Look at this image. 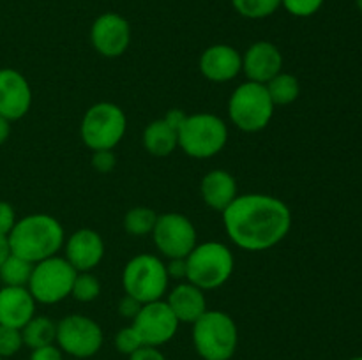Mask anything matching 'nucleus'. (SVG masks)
Wrapping results in <instances>:
<instances>
[{"label":"nucleus","instance_id":"12","mask_svg":"<svg viewBox=\"0 0 362 360\" xmlns=\"http://www.w3.org/2000/svg\"><path fill=\"white\" fill-rule=\"evenodd\" d=\"M131 325L138 332L144 346L159 348L175 337L180 323L166 300H156L144 304Z\"/></svg>","mask_w":362,"mask_h":360},{"label":"nucleus","instance_id":"36","mask_svg":"<svg viewBox=\"0 0 362 360\" xmlns=\"http://www.w3.org/2000/svg\"><path fill=\"white\" fill-rule=\"evenodd\" d=\"M129 360H166V356L156 346H141L133 355H129Z\"/></svg>","mask_w":362,"mask_h":360},{"label":"nucleus","instance_id":"39","mask_svg":"<svg viewBox=\"0 0 362 360\" xmlns=\"http://www.w3.org/2000/svg\"><path fill=\"white\" fill-rule=\"evenodd\" d=\"M11 254V247H9V240H7V236L0 235V267H2V263L6 261V258Z\"/></svg>","mask_w":362,"mask_h":360},{"label":"nucleus","instance_id":"22","mask_svg":"<svg viewBox=\"0 0 362 360\" xmlns=\"http://www.w3.org/2000/svg\"><path fill=\"white\" fill-rule=\"evenodd\" d=\"M21 335H23V344L30 349L55 344L57 323L48 316H34L21 328Z\"/></svg>","mask_w":362,"mask_h":360},{"label":"nucleus","instance_id":"4","mask_svg":"<svg viewBox=\"0 0 362 360\" xmlns=\"http://www.w3.org/2000/svg\"><path fill=\"white\" fill-rule=\"evenodd\" d=\"M187 277L186 281L200 289H216L225 284L233 274L235 260L225 244L204 242L197 244L186 256Z\"/></svg>","mask_w":362,"mask_h":360},{"label":"nucleus","instance_id":"10","mask_svg":"<svg viewBox=\"0 0 362 360\" xmlns=\"http://www.w3.org/2000/svg\"><path fill=\"white\" fill-rule=\"evenodd\" d=\"M103 341L105 335L98 321L83 314H69L57 323V346L76 360L94 356Z\"/></svg>","mask_w":362,"mask_h":360},{"label":"nucleus","instance_id":"34","mask_svg":"<svg viewBox=\"0 0 362 360\" xmlns=\"http://www.w3.org/2000/svg\"><path fill=\"white\" fill-rule=\"evenodd\" d=\"M30 360H64V353L59 346L48 344L32 349Z\"/></svg>","mask_w":362,"mask_h":360},{"label":"nucleus","instance_id":"23","mask_svg":"<svg viewBox=\"0 0 362 360\" xmlns=\"http://www.w3.org/2000/svg\"><path fill=\"white\" fill-rule=\"evenodd\" d=\"M267 87L269 95H271L274 106H286L292 104L293 101H297L300 94V85L293 74L288 73H279L272 78L271 81L265 83Z\"/></svg>","mask_w":362,"mask_h":360},{"label":"nucleus","instance_id":"43","mask_svg":"<svg viewBox=\"0 0 362 360\" xmlns=\"http://www.w3.org/2000/svg\"><path fill=\"white\" fill-rule=\"evenodd\" d=\"M73 360H76V359H73Z\"/></svg>","mask_w":362,"mask_h":360},{"label":"nucleus","instance_id":"7","mask_svg":"<svg viewBox=\"0 0 362 360\" xmlns=\"http://www.w3.org/2000/svg\"><path fill=\"white\" fill-rule=\"evenodd\" d=\"M127 129L126 113L113 102H98L85 112L80 134L83 143L94 150H113Z\"/></svg>","mask_w":362,"mask_h":360},{"label":"nucleus","instance_id":"6","mask_svg":"<svg viewBox=\"0 0 362 360\" xmlns=\"http://www.w3.org/2000/svg\"><path fill=\"white\" fill-rule=\"evenodd\" d=\"M274 108L265 85L244 81L230 95L228 116L244 133H258L269 126Z\"/></svg>","mask_w":362,"mask_h":360},{"label":"nucleus","instance_id":"18","mask_svg":"<svg viewBox=\"0 0 362 360\" xmlns=\"http://www.w3.org/2000/svg\"><path fill=\"white\" fill-rule=\"evenodd\" d=\"M35 300L27 286L0 288V325L23 328L35 316Z\"/></svg>","mask_w":362,"mask_h":360},{"label":"nucleus","instance_id":"8","mask_svg":"<svg viewBox=\"0 0 362 360\" xmlns=\"http://www.w3.org/2000/svg\"><path fill=\"white\" fill-rule=\"evenodd\" d=\"M166 263L154 254H138L131 258L122 272L124 292L140 304L161 300L168 288Z\"/></svg>","mask_w":362,"mask_h":360},{"label":"nucleus","instance_id":"30","mask_svg":"<svg viewBox=\"0 0 362 360\" xmlns=\"http://www.w3.org/2000/svg\"><path fill=\"white\" fill-rule=\"evenodd\" d=\"M281 6L286 13L296 18H310L320 11L324 0H281Z\"/></svg>","mask_w":362,"mask_h":360},{"label":"nucleus","instance_id":"42","mask_svg":"<svg viewBox=\"0 0 362 360\" xmlns=\"http://www.w3.org/2000/svg\"><path fill=\"white\" fill-rule=\"evenodd\" d=\"M0 360H4V359H2V356H0Z\"/></svg>","mask_w":362,"mask_h":360},{"label":"nucleus","instance_id":"15","mask_svg":"<svg viewBox=\"0 0 362 360\" xmlns=\"http://www.w3.org/2000/svg\"><path fill=\"white\" fill-rule=\"evenodd\" d=\"M283 69V55L274 42L257 41L243 55V71L247 81L265 85Z\"/></svg>","mask_w":362,"mask_h":360},{"label":"nucleus","instance_id":"19","mask_svg":"<svg viewBox=\"0 0 362 360\" xmlns=\"http://www.w3.org/2000/svg\"><path fill=\"white\" fill-rule=\"evenodd\" d=\"M200 193L205 205L216 212H225L232 201L239 196L237 182L232 173L225 169H212L202 179Z\"/></svg>","mask_w":362,"mask_h":360},{"label":"nucleus","instance_id":"17","mask_svg":"<svg viewBox=\"0 0 362 360\" xmlns=\"http://www.w3.org/2000/svg\"><path fill=\"white\" fill-rule=\"evenodd\" d=\"M243 71V55L233 46H209L200 56V73L212 83H226Z\"/></svg>","mask_w":362,"mask_h":360},{"label":"nucleus","instance_id":"28","mask_svg":"<svg viewBox=\"0 0 362 360\" xmlns=\"http://www.w3.org/2000/svg\"><path fill=\"white\" fill-rule=\"evenodd\" d=\"M23 346V335L20 328L0 325V356L2 359L16 355Z\"/></svg>","mask_w":362,"mask_h":360},{"label":"nucleus","instance_id":"27","mask_svg":"<svg viewBox=\"0 0 362 360\" xmlns=\"http://www.w3.org/2000/svg\"><path fill=\"white\" fill-rule=\"evenodd\" d=\"M101 293V282L90 272H78L73 282L71 296L78 302H92Z\"/></svg>","mask_w":362,"mask_h":360},{"label":"nucleus","instance_id":"33","mask_svg":"<svg viewBox=\"0 0 362 360\" xmlns=\"http://www.w3.org/2000/svg\"><path fill=\"white\" fill-rule=\"evenodd\" d=\"M141 306H144V304H140L136 299H133V296L127 295L126 293V295H124L119 302V314L122 318L134 320V318H136V314L140 313Z\"/></svg>","mask_w":362,"mask_h":360},{"label":"nucleus","instance_id":"3","mask_svg":"<svg viewBox=\"0 0 362 360\" xmlns=\"http://www.w3.org/2000/svg\"><path fill=\"white\" fill-rule=\"evenodd\" d=\"M193 344L204 360H230L239 346V330L230 314L207 309L193 323Z\"/></svg>","mask_w":362,"mask_h":360},{"label":"nucleus","instance_id":"13","mask_svg":"<svg viewBox=\"0 0 362 360\" xmlns=\"http://www.w3.org/2000/svg\"><path fill=\"white\" fill-rule=\"evenodd\" d=\"M90 42L99 55L117 59L124 55L131 42L129 21L119 13H105L90 27Z\"/></svg>","mask_w":362,"mask_h":360},{"label":"nucleus","instance_id":"20","mask_svg":"<svg viewBox=\"0 0 362 360\" xmlns=\"http://www.w3.org/2000/svg\"><path fill=\"white\" fill-rule=\"evenodd\" d=\"M166 304L173 311L179 323L193 325L207 311V299H205L204 289L191 282H180L179 286H175L168 293Z\"/></svg>","mask_w":362,"mask_h":360},{"label":"nucleus","instance_id":"9","mask_svg":"<svg viewBox=\"0 0 362 360\" xmlns=\"http://www.w3.org/2000/svg\"><path fill=\"white\" fill-rule=\"evenodd\" d=\"M78 272L60 256L46 258L34 265L27 288L39 304H59L71 295Z\"/></svg>","mask_w":362,"mask_h":360},{"label":"nucleus","instance_id":"14","mask_svg":"<svg viewBox=\"0 0 362 360\" xmlns=\"http://www.w3.org/2000/svg\"><path fill=\"white\" fill-rule=\"evenodd\" d=\"M32 106V88L27 78L16 69H0V115L7 120L23 119Z\"/></svg>","mask_w":362,"mask_h":360},{"label":"nucleus","instance_id":"1","mask_svg":"<svg viewBox=\"0 0 362 360\" xmlns=\"http://www.w3.org/2000/svg\"><path fill=\"white\" fill-rule=\"evenodd\" d=\"M226 235L237 247L251 253L272 249L292 228L288 205L271 194H239L223 212Z\"/></svg>","mask_w":362,"mask_h":360},{"label":"nucleus","instance_id":"35","mask_svg":"<svg viewBox=\"0 0 362 360\" xmlns=\"http://www.w3.org/2000/svg\"><path fill=\"white\" fill-rule=\"evenodd\" d=\"M166 274L170 279H186L187 277V263L186 258H170L166 265Z\"/></svg>","mask_w":362,"mask_h":360},{"label":"nucleus","instance_id":"26","mask_svg":"<svg viewBox=\"0 0 362 360\" xmlns=\"http://www.w3.org/2000/svg\"><path fill=\"white\" fill-rule=\"evenodd\" d=\"M232 6L240 16L250 20H262L281 7V0H232Z\"/></svg>","mask_w":362,"mask_h":360},{"label":"nucleus","instance_id":"38","mask_svg":"<svg viewBox=\"0 0 362 360\" xmlns=\"http://www.w3.org/2000/svg\"><path fill=\"white\" fill-rule=\"evenodd\" d=\"M9 136H11V120H7L6 116L0 115V145L6 143Z\"/></svg>","mask_w":362,"mask_h":360},{"label":"nucleus","instance_id":"5","mask_svg":"<svg viewBox=\"0 0 362 360\" xmlns=\"http://www.w3.org/2000/svg\"><path fill=\"white\" fill-rule=\"evenodd\" d=\"M177 136L184 154L194 159H211L226 147L228 127L214 113H194L187 115Z\"/></svg>","mask_w":362,"mask_h":360},{"label":"nucleus","instance_id":"25","mask_svg":"<svg viewBox=\"0 0 362 360\" xmlns=\"http://www.w3.org/2000/svg\"><path fill=\"white\" fill-rule=\"evenodd\" d=\"M158 214L148 207H133L124 215V229L133 236H145L152 233Z\"/></svg>","mask_w":362,"mask_h":360},{"label":"nucleus","instance_id":"37","mask_svg":"<svg viewBox=\"0 0 362 360\" xmlns=\"http://www.w3.org/2000/svg\"><path fill=\"white\" fill-rule=\"evenodd\" d=\"M186 119H187V113H184L182 109L179 108H172L170 112H166L165 116H163V120H165L172 129H175L177 133H179V129L182 127V124L186 122Z\"/></svg>","mask_w":362,"mask_h":360},{"label":"nucleus","instance_id":"31","mask_svg":"<svg viewBox=\"0 0 362 360\" xmlns=\"http://www.w3.org/2000/svg\"><path fill=\"white\" fill-rule=\"evenodd\" d=\"M92 166L99 173H110L117 166V157L113 150H94L92 152Z\"/></svg>","mask_w":362,"mask_h":360},{"label":"nucleus","instance_id":"16","mask_svg":"<svg viewBox=\"0 0 362 360\" xmlns=\"http://www.w3.org/2000/svg\"><path fill=\"white\" fill-rule=\"evenodd\" d=\"M64 253L76 272H90L101 263L105 256V242L101 235L90 228L76 229L69 239L64 242Z\"/></svg>","mask_w":362,"mask_h":360},{"label":"nucleus","instance_id":"24","mask_svg":"<svg viewBox=\"0 0 362 360\" xmlns=\"http://www.w3.org/2000/svg\"><path fill=\"white\" fill-rule=\"evenodd\" d=\"M32 270H34V263L11 253L0 267V279L4 286H27Z\"/></svg>","mask_w":362,"mask_h":360},{"label":"nucleus","instance_id":"2","mask_svg":"<svg viewBox=\"0 0 362 360\" xmlns=\"http://www.w3.org/2000/svg\"><path fill=\"white\" fill-rule=\"evenodd\" d=\"M7 240L11 253L35 265L55 256L64 247L66 235L62 224L53 215L30 214L18 219Z\"/></svg>","mask_w":362,"mask_h":360},{"label":"nucleus","instance_id":"21","mask_svg":"<svg viewBox=\"0 0 362 360\" xmlns=\"http://www.w3.org/2000/svg\"><path fill=\"white\" fill-rule=\"evenodd\" d=\"M144 147L154 157H166L179 147L177 131L172 129L163 119L154 120L144 131Z\"/></svg>","mask_w":362,"mask_h":360},{"label":"nucleus","instance_id":"41","mask_svg":"<svg viewBox=\"0 0 362 360\" xmlns=\"http://www.w3.org/2000/svg\"><path fill=\"white\" fill-rule=\"evenodd\" d=\"M350 360H362V356H354V359H350Z\"/></svg>","mask_w":362,"mask_h":360},{"label":"nucleus","instance_id":"29","mask_svg":"<svg viewBox=\"0 0 362 360\" xmlns=\"http://www.w3.org/2000/svg\"><path fill=\"white\" fill-rule=\"evenodd\" d=\"M141 346H144V342H141L140 335L134 330L133 325H129V327L126 328H120V330L117 332L115 348L117 352L122 353V355H133V353L136 352V349H140Z\"/></svg>","mask_w":362,"mask_h":360},{"label":"nucleus","instance_id":"40","mask_svg":"<svg viewBox=\"0 0 362 360\" xmlns=\"http://www.w3.org/2000/svg\"><path fill=\"white\" fill-rule=\"evenodd\" d=\"M357 7H359V11L362 13V0H357Z\"/></svg>","mask_w":362,"mask_h":360},{"label":"nucleus","instance_id":"32","mask_svg":"<svg viewBox=\"0 0 362 360\" xmlns=\"http://www.w3.org/2000/svg\"><path fill=\"white\" fill-rule=\"evenodd\" d=\"M16 214H14L13 205L7 203V201H0V235L7 236L11 233V229L16 224Z\"/></svg>","mask_w":362,"mask_h":360},{"label":"nucleus","instance_id":"11","mask_svg":"<svg viewBox=\"0 0 362 360\" xmlns=\"http://www.w3.org/2000/svg\"><path fill=\"white\" fill-rule=\"evenodd\" d=\"M152 239L163 256L186 258L197 246V228L193 222L179 212H166L158 215Z\"/></svg>","mask_w":362,"mask_h":360}]
</instances>
